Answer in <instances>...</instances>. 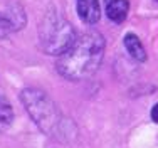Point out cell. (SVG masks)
Instances as JSON below:
<instances>
[{"instance_id": "277c9868", "label": "cell", "mask_w": 158, "mask_h": 148, "mask_svg": "<svg viewBox=\"0 0 158 148\" xmlns=\"http://www.w3.org/2000/svg\"><path fill=\"white\" fill-rule=\"evenodd\" d=\"M25 14L22 7L12 5L7 10H0V37L9 36L10 32L22 29L25 25Z\"/></svg>"}, {"instance_id": "8992f818", "label": "cell", "mask_w": 158, "mask_h": 148, "mask_svg": "<svg viewBox=\"0 0 158 148\" xmlns=\"http://www.w3.org/2000/svg\"><path fill=\"white\" fill-rule=\"evenodd\" d=\"M123 44H125V49L128 51V54L131 56L135 61H138V62H145L146 61V49L145 45L141 44V40L138 39L136 34H126L125 39H123Z\"/></svg>"}, {"instance_id": "ba28073f", "label": "cell", "mask_w": 158, "mask_h": 148, "mask_svg": "<svg viewBox=\"0 0 158 148\" xmlns=\"http://www.w3.org/2000/svg\"><path fill=\"white\" fill-rule=\"evenodd\" d=\"M14 120V109L10 103L0 94V123L2 125H10Z\"/></svg>"}, {"instance_id": "9c48e42d", "label": "cell", "mask_w": 158, "mask_h": 148, "mask_svg": "<svg viewBox=\"0 0 158 148\" xmlns=\"http://www.w3.org/2000/svg\"><path fill=\"white\" fill-rule=\"evenodd\" d=\"M152 120L155 121V123H158V103L152 108Z\"/></svg>"}, {"instance_id": "52a82bcc", "label": "cell", "mask_w": 158, "mask_h": 148, "mask_svg": "<svg viewBox=\"0 0 158 148\" xmlns=\"http://www.w3.org/2000/svg\"><path fill=\"white\" fill-rule=\"evenodd\" d=\"M130 10L128 0H106V15L116 24H121Z\"/></svg>"}, {"instance_id": "30bf717a", "label": "cell", "mask_w": 158, "mask_h": 148, "mask_svg": "<svg viewBox=\"0 0 158 148\" xmlns=\"http://www.w3.org/2000/svg\"><path fill=\"white\" fill-rule=\"evenodd\" d=\"M156 2H158V0H156Z\"/></svg>"}, {"instance_id": "3957f363", "label": "cell", "mask_w": 158, "mask_h": 148, "mask_svg": "<svg viewBox=\"0 0 158 148\" xmlns=\"http://www.w3.org/2000/svg\"><path fill=\"white\" fill-rule=\"evenodd\" d=\"M39 40L46 54L61 56L76 40V30L57 14H49L40 25Z\"/></svg>"}, {"instance_id": "7a4b0ae2", "label": "cell", "mask_w": 158, "mask_h": 148, "mask_svg": "<svg viewBox=\"0 0 158 148\" xmlns=\"http://www.w3.org/2000/svg\"><path fill=\"white\" fill-rule=\"evenodd\" d=\"M20 101L42 133L54 138H64L67 120L64 118L57 104L44 91L37 88H27L20 93Z\"/></svg>"}, {"instance_id": "5b68a950", "label": "cell", "mask_w": 158, "mask_h": 148, "mask_svg": "<svg viewBox=\"0 0 158 148\" xmlns=\"http://www.w3.org/2000/svg\"><path fill=\"white\" fill-rule=\"evenodd\" d=\"M76 10L79 19L89 25L96 24L101 17L99 0H76Z\"/></svg>"}, {"instance_id": "6da1fadb", "label": "cell", "mask_w": 158, "mask_h": 148, "mask_svg": "<svg viewBox=\"0 0 158 148\" xmlns=\"http://www.w3.org/2000/svg\"><path fill=\"white\" fill-rule=\"evenodd\" d=\"M106 40L99 32H86L76 37L66 52L59 56L56 69L69 81H82L98 71L104 56Z\"/></svg>"}]
</instances>
